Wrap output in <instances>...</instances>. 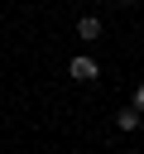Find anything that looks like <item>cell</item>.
<instances>
[{"label": "cell", "mask_w": 144, "mask_h": 154, "mask_svg": "<svg viewBox=\"0 0 144 154\" xmlns=\"http://www.w3.org/2000/svg\"><path fill=\"white\" fill-rule=\"evenodd\" d=\"M134 106H139V111H144V87H139V91H134Z\"/></svg>", "instance_id": "277c9868"}, {"label": "cell", "mask_w": 144, "mask_h": 154, "mask_svg": "<svg viewBox=\"0 0 144 154\" xmlns=\"http://www.w3.org/2000/svg\"><path fill=\"white\" fill-rule=\"evenodd\" d=\"M77 34H82V38H101V19H96V14H82V19H77Z\"/></svg>", "instance_id": "7a4b0ae2"}, {"label": "cell", "mask_w": 144, "mask_h": 154, "mask_svg": "<svg viewBox=\"0 0 144 154\" xmlns=\"http://www.w3.org/2000/svg\"><path fill=\"white\" fill-rule=\"evenodd\" d=\"M67 72H72V77H77V82H91V77H96V72H101V67H96V63H91V58H82V53H77V58H72V63H67Z\"/></svg>", "instance_id": "6da1fadb"}, {"label": "cell", "mask_w": 144, "mask_h": 154, "mask_svg": "<svg viewBox=\"0 0 144 154\" xmlns=\"http://www.w3.org/2000/svg\"><path fill=\"white\" fill-rule=\"evenodd\" d=\"M115 125H120V130H134V125H139V106H130V111H120V116H115Z\"/></svg>", "instance_id": "3957f363"}]
</instances>
